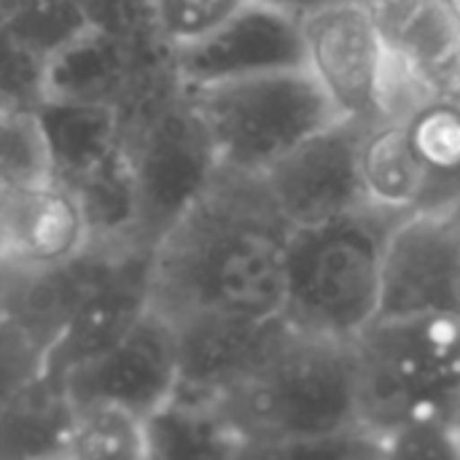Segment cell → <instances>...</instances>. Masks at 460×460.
Masks as SVG:
<instances>
[{
  "label": "cell",
  "mask_w": 460,
  "mask_h": 460,
  "mask_svg": "<svg viewBox=\"0 0 460 460\" xmlns=\"http://www.w3.org/2000/svg\"><path fill=\"white\" fill-rule=\"evenodd\" d=\"M402 216L361 210L294 226L286 248L283 318L305 332L356 340L380 315L383 256Z\"/></svg>",
  "instance_id": "cell-3"
},
{
  "label": "cell",
  "mask_w": 460,
  "mask_h": 460,
  "mask_svg": "<svg viewBox=\"0 0 460 460\" xmlns=\"http://www.w3.org/2000/svg\"><path fill=\"white\" fill-rule=\"evenodd\" d=\"M46 375V342L13 313L0 326V418Z\"/></svg>",
  "instance_id": "cell-20"
},
{
  "label": "cell",
  "mask_w": 460,
  "mask_h": 460,
  "mask_svg": "<svg viewBox=\"0 0 460 460\" xmlns=\"http://www.w3.org/2000/svg\"><path fill=\"white\" fill-rule=\"evenodd\" d=\"M43 172H51V162L35 102L0 100V178Z\"/></svg>",
  "instance_id": "cell-19"
},
{
  "label": "cell",
  "mask_w": 460,
  "mask_h": 460,
  "mask_svg": "<svg viewBox=\"0 0 460 460\" xmlns=\"http://www.w3.org/2000/svg\"><path fill=\"white\" fill-rule=\"evenodd\" d=\"M423 181L420 210L460 205V97H434L399 116ZM418 213V210H415Z\"/></svg>",
  "instance_id": "cell-15"
},
{
  "label": "cell",
  "mask_w": 460,
  "mask_h": 460,
  "mask_svg": "<svg viewBox=\"0 0 460 460\" xmlns=\"http://www.w3.org/2000/svg\"><path fill=\"white\" fill-rule=\"evenodd\" d=\"M178 89H199L261 73L307 67L302 19L248 0L205 38L167 54Z\"/></svg>",
  "instance_id": "cell-11"
},
{
  "label": "cell",
  "mask_w": 460,
  "mask_h": 460,
  "mask_svg": "<svg viewBox=\"0 0 460 460\" xmlns=\"http://www.w3.org/2000/svg\"><path fill=\"white\" fill-rule=\"evenodd\" d=\"M94 243L75 189L54 172L0 178V270L38 275L81 256Z\"/></svg>",
  "instance_id": "cell-12"
},
{
  "label": "cell",
  "mask_w": 460,
  "mask_h": 460,
  "mask_svg": "<svg viewBox=\"0 0 460 460\" xmlns=\"http://www.w3.org/2000/svg\"><path fill=\"white\" fill-rule=\"evenodd\" d=\"M62 458H148V426L140 415L102 402L70 404L59 439Z\"/></svg>",
  "instance_id": "cell-17"
},
{
  "label": "cell",
  "mask_w": 460,
  "mask_h": 460,
  "mask_svg": "<svg viewBox=\"0 0 460 460\" xmlns=\"http://www.w3.org/2000/svg\"><path fill=\"white\" fill-rule=\"evenodd\" d=\"M129 46L111 27L92 22L46 59L40 97L100 102L121 111V97L129 89Z\"/></svg>",
  "instance_id": "cell-14"
},
{
  "label": "cell",
  "mask_w": 460,
  "mask_h": 460,
  "mask_svg": "<svg viewBox=\"0 0 460 460\" xmlns=\"http://www.w3.org/2000/svg\"><path fill=\"white\" fill-rule=\"evenodd\" d=\"M218 407L243 450L369 445L356 342L296 329L283 315L256 367Z\"/></svg>",
  "instance_id": "cell-2"
},
{
  "label": "cell",
  "mask_w": 460,
  "mask_h": 460,
  "mask_svg": "<svg viewBox=\"0 0 460 460\" xmlns=\"http://www.w3.org/2000/svg\"><path fill=\"white\" fill-rule=\"evenodd\" d=\"M16 278L0 270V326L13 315V296H16Z\"/></svg>",
  "instance_id": "cell-22"
},
{
  "label": "cell",
  "mask_w": 460,
  "mask_h": 460,
  "mask_svg": "<svg viewBox=\"0 0 460 460\" xmlns=\"http://www.w3.org/2000/svg\"><path fill=\"white\" fill-rule=\"evenodd\" d=\"M261 3L275 5V8H280V11H288V13L305 19V16H310V13H315V11H321V8H326V5H334V3H340V0H261Z\"/></svg>",
  "instance_id": "cell-21"
},
{
  "label": "cell",
  "mask_w": 460,
  "mask_h": 460,
  "mask_svg": "<svg viewBox=\"0 0 460 460\" xmlns=\"http://www.w3.org/2000/svg\"><path fill=\"white\" fill-rule=\"evenodd\" d=\"M388 73L383 113L402 116L434 97H460L458 0H367Z\"/></svg>",
  "instance_id": "cell-6"
},
{
  "label": "cell",
  "mask_w": 460,
  "mask_h": 460,
  "mask_svg": "<svg viewBox=\"0 0 460 460\" xmlns=\"http://www.w3.org/2000/svg\"><path fill=\"white\" fill-rule=\"evenodd\" d=\"M361 175L369 205L407 216L423 205V181L399 116L375 119L361 137Z\"/></svg>",
  "instance_id": "cell-16"
},
{
  "label": "cell",
  "mask_w": 460,
  "mask_h": 460,
  "mask_svg": "<svg viewBox=\"0 0 460 460\" xmlns=\"http://www.w3.org/2000/svg\"><path fill=\"white\" fill-rule=\"evenodd\" d=\"M458 3H460V0H458Z\"/></svg>",
  "instance_id": "cell-24"
},
{
  "label": "cell",
  "mask_w": 460,
  "mask_h": 460,
  "mask_svg": "<svg viewBox=\"0 0 460 460\" xmlns=\"http://www.w3.org/2000/svg\"><path fill=\"white\" fill-rule=\"evenodd\" d=\"M291 224L261 178L218 170L151 245L148 296L175 323L270 321L283 313Z\"/></svg>",
  "instance_id": "cell-1"
},
{
  "label": "cell",
  "mask_w": 460,
  "mask_h": 460,
  "mask_svg": "<svg viewBox=\"0 0 460 460\" xmlns=\"http://www.w3.org/2000/svg\"><path fill=\"white\" fill-rule=\"evenodd\" d=\"M278 318H191L181 332V385L175 396L221 404L267 350Z\"/></svg>",
  "instance_id": "cell-13"
},
{
  "label": "cell",
  "mask_w": 460,
  "mask_h": 460,
  "mask_svg": "<svg viewBox=\"0 0 460 460\" xmlns=\"http://www.w3.org/2000/svg\"><path fill=\"white\" fill-rule=\"evenodd\" d=\"M458 315L460 205L402 216L385 243L377 318Z\"/></svg>",
  "instance_id": "cell-8"
},
{
  "label": "cell",
  "mask_w": 460,
  "mask_h": 460,
  "mask_svg": "<svg viewBox=\"0 0 460 460\" xmlns=\"http://www.w3.org/2000/svg\"><path fill=\"white\" fill-rule=\"evenodd\" d=\"M450 434H453V442H456V447H458L460 458V402L458 407H456V412H453V418H450Z\"/></svg>",
  "instance_id": "cell-23"
},
{
  "label": "cell",
  "mask_w": 460,
  "mask_h": 460,
  "mask_svg": "<svg viewBox=\"0 0 460 460\" xmlns=\"http://www.w3.org/2000/svg\"><path fill=\"white\" fill-rule=\"evenodd\" d=\"M307 70L340 116L385 119L388 57L367 0H340L302 19Z\"/></svg>",
  "instance_id": "cell-10"
},
{
  "label": "cell",
  "mask_w": 460,
  "mask_h": 460,
  "mask_svg": "<svg viewBox=\"0 0 460 460\" xmlns=\"http://www.w3.org/2000/svg\"><path fill=\"white\" fill-rule=\"evenodd\" d=\"M364 437L380 445L410 429H450L460 402V318H377L356 340Z\"/></svg>",
  "instance_id": "cell-4"
},
{
  "label": "cell",
  "mask_w": 460,
  "mask_h": 460,
  "mask_svg": "<svg viewBox=\"0 0 460 460\" xmlns=\"http://www.w3.org/2000/svg\"><path fill=\"white\" fill-rule=\"evenodd\" d=\"M367 124L369 121L345 116L334 119L261 178L291 229L321 224L369 205L361 175V137Z\"/></svg>",
  "instance_id": "cell-9"
},
{
  "label": "cell",
  "mask_w": 460,
  "mask_h": 460,
  "mask_svg": "<svg viewBox=\"0 0 460 460\" xmlns=\"http://www.w3.org/2000/svg\"><path fill=\"white\" fill-rule=\"evenodd\" d=\"M183 94L218 170L245 178H264L299 143L340 119L307 67L224 81Z\"/></svg>",
  "instance_id": "cell-5"
},
{
  "label": "cell",
  "mask_w": 460,
  "mask_h": 460,
  "mask_svg": "<svg viewBox=\"0 0 460 460\" xmlns=\"http://www.w3.org/2000/svg\"><path fill=\"white\" fill-rule=\"evenodd\" d=\"M248 0H146L154 38L167 54L205 38Z\"/></svg>",
  "instance_id": "cell-18"
},
{
  "label": "cell",
  "mask_w": 460,
  "mask_h": 460,
  "mask_svg": "<svg viewBox=\"0 0 460 460\" xmlns=\"http://www.w3.org/2000/svg\"><path fill=\"white\" fill-rule=\"evenodd\" d=\"M51 380L62 388L70 404H116L148 420L178 394L181 385L178 323L148 302L137 321L108 350L65 377Z\"/></svg>",
  "instance_id": "cell-7"
}]
</instances>
